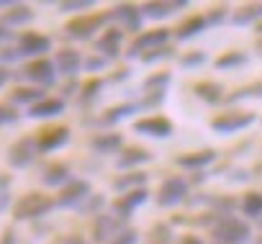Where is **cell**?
Masks as SVG:
<instances>
[{
	"label": "cell",
	"mask_w": 262,
	"mask_h": 244,
	"mask_svg": "<svg viewBox=\"0 0 262 244\" xmlns=\"http://www.w3.org/2000/svg\"><path fill=\"white\" fill-rule=\"evenodd\" d=\"M211 234H213V239L219 244H244L252 236V229H249L247 221H242L236 216H221L213 224Z\"/></svg>",
	"instance_id": "obj_1"
},
{
	"label": "cell",
	"mask_w": 262,
	"mask_h": 244,
	"mask_svg": "<svg viewBox=\"0 0 262 244\" xmlns=\"http://www.w3.org/2000/svg\"><path fill=\"white\" fill-rule=\"evenodd\" d=\"M52 208H54V201L49 195H44V193H29V195H24L13 206V218L16 221H34V218L47 216Z\"/></svg>",
	"instance_id": "obj_2"
},
{
	"label": "cell",
	"mask_w": 262,
	"mask_h": 244,
	"mask_svg": "<svg viewBox=\"0 0 262 244\" xmlns=\"http://www.w3.org/2000/svg\"><path fill=\"white\" fill-rule=\"evenodd\" d=\"M252 124H254V113L252 110H224V113H219L211 121V129L216 134H234V131H242V129H247Z\"/></svg>",
	"instance_id": "obj_3"
},
{
	"label": "cell",
	"mask_w": 262,
	"mask_h": 244,
	"mask_svg": "<svg viewBox=\"0 0 262 244\" xmlns=\"http://www.w3.org/2000/svg\"><path fill=\"white\" fill-rule=\"evenodd\" d=\"M108 21H111L108 13H85V16L72 18V21L64 26V31H67L72 39H90V36H93L95 31H100Z\"/></svg>",
	"instance_id": "obj_4"
},
{
	"label": "cell",
	"mask_w": 262,
	"mask_h": 244,
	"mask_svg": "<svg viewBox=\"0 0 262 244\" xmlns=\"http://www.w3.org/2000/svg\"><path fill=\"white\" fill-rule=\"evenodd\" d=\"M170 41V29H155V31H139L137 39L128 47V57H144L147 52L165 47Z\"/></svg>",
	"instance_id": "obj_5"
},
{
	"label": "cell",
	"mask_w": 262,
	"mask_h": 244,
	"mask_svg": "<svg viewBox=\"0 0 262 244\" xmlns=\"http://www.w3.org/2000/svg\"><path fill=\"white\" fill-rule=\"evenodd\" d=\"M36 152H39V144L34 137H21L11 149H8V165L16 167V170H24L29 167L34 160H36Z\"/></svg>",
	"instance_id": "obj_6"
},
{
	"label": "cell",
	"mask_w": 262,
	"mask_h": 244,
	"mask_svg": "<svg viewBox=\"0 0 262 244\" xmlns=\"http://www.w3.org/2000/svg\"><path fill=\"white\" fill-rule=\"evenodd\" d=\"M185 195H188V180H183V178H167V180H162V185L157 190V203L162 208H172L180 201H185Z\"/></svg>",
	"instance_id": "obj_7"
},
{
	"label": "cell",
	"mask_w": 262,
	"mask_h": 244,
	"mask_svg": "<svg viewBox=\"0 0 262 244\" xmlns=\"http://www.w3.org/2000/svg\"><path fill=\"white\" fill-rule=\"evenodd\" d=\"M134 131L137 134H144V137H155V139H165L175 131L172 121L165 118V116H147V118H139L134 121Z\"/></svg>",
	"instance_id": "obj_8"
},
{
	"label": "cell",
	"mask_w": 262,
	"mask_h": 244,
	"mask_svg": "<svg viewBox=\"0 0 262 244\" xmlns=\"http://www.w3.org/2000/svg\"><path fill=\"white\" fill-rule=\"evenodd\" d=\"M123 231V221L118 216H95L93 221V241L95 244H108L113 236H118Z\"/></svg>",
	"instance_id": "obj_9"
},
{
	"label": "cell",
	"mask_w": 262,
	"mask_h": 244,
	"mask_svg": "<svg viewBox=\"0 0 262 244\" xmlns=\"http://www.w3.org/2000/svg\"><path fill=\"white\" fill-rule=\"evenodd\" d=\"M88 198H90V183H85V180H70L62 188L57 203L64 206V208H80L82 201H88Z\"/></svg>",
	"instance_id": "obj_10"
},
{
	"label": "cell",
	"mask_w": 262,
	"mask_h": 244,
	"mask_svg": "<svg viewBox=\"0 0 262 244\" xmlns=\"http://www.w3.org/2000/svg\"><path fill=\"white\" fill-rule=\"evenodd\" d=\"M149 198V190L147 188H139V190H128V193H123L118 201H113V211H116V216L121 218V221H126L131 213H134L144 201Z\"/></svg>",
	"instance_id": "obj_11"
},
{
	"label": "cell",
	"mask_w": 262,
	"mask_h": 244,
	"mask_svg": "<svg viewBox=\"0 0 262 244\" xmlns=\"http://www.w3.org/2000/svg\"><path fill=\"white\" fill-rule=\"evenodd\" d=\"M24 72H26V77H29L31 82H39L41 87H52V85H54V77H57L54 64H52L49 59H34Z\"/></svg>",
	"instance_id": "obj_12"
},
{
	"label": "cell",
	"mask_w": 262,
	"mask_h": 244,
	"mask_svg": "<svg viewBox=\"0 0 262 244\" xmlns=\"http://www.w3.org/2000/svg\"><path fill=\"white\" fill-rule=\"evenodd\" d=\"M49 47H52L49 36H44V34H34V31L24 34L21 41H18V52H21V57H41L44 52H49Z\"/></svg>",
	"instance_id": "obj_13"
},
{
	"label": "cell",
	"mask_w": 262,
	"mask_h": 244,
	"mask_svg": "<svg viewBox=\"0 0 262 244\" xmlns=\"http://www.w3.org/2000/svg\"><path fill=\"white\" fill-rule=\"evenodd\" d=\"M67 142H70V129H64V126L47 129V131H41V137L36 139L41 154H47V152H57V149H62Z\"/></svg>",
	"instance_id": "obj_14"
},
{
	"label": "cell",
	"mask_w": 262,
	"mask_h": 244,
	"mask_svg": "<svg viewBox=\"0 0 262 244\" xmlns=\"http://www.w3.org/2000/svg\"><path fill=\"white\" fill-rule=\"evenodd\" d=\"M108 16L116 18V21H121L126 31H137L139 34V29H142V11L137 6H126V3L123 6H116Z\"/></svg>",
	"instance_id": "obj_15"
},
{
	"label": "cell",
	"mask_w": 262,
	"mask_h": 244,
	"mask_svg": "<svg viewBox=\"0 0 262 244\" xmlns=\"http://www.w3.org/2000/svg\"><path fill=\"white\" fill-rule=\"evenodd\" d=\"M80 67H82V57H80V52H75V49H62V52H57L54 70H57L59 75L75 77V75L80 72Z\"/></svg>",
	"instance_id": "obj_16"
},
{
	"label": "cell",
	"mask_w": 262,
	"mask_h": 244,
	"mask_svg": "<svg viewBox=\"0 0 262 244\" xmlns=\"http://www.w3.org/2000/svg\"><path fill=\"white\" fill-rule=\"evenodd\" d=\"M178 8H188V3L185 0H178V3H160V0H155V3L142 6L139 11H142V16H147L152 21H160V18H170Z\"/></svg>",
	"instance_id": "obj_17"
},
{
	"label": "cell",
	"mask_w": 262,
	"mask_h": 244,
	"mask_svg": "<svg viewBox=\"0 0 262 244\" xmlns=\"http://www.w3.org/2000/svg\"><path fill=\"white\" fill-rule=\"evenodd\" d=\"M64 110V100L62 98H41L39 103L29 105V116L31 118H54Z\"/></svg>",
	"instance_id": "obj_18"
},
{
	"label": "cell",
	"mask_w": 262,
	"mask_h": 244,
	"mask_svg": "<svg viewBox=\"0 0 262 244\" xmlns=\"http://www.w3.org/2000/svg\"><path fill=\"white\" fill-rule=\"evenodd\" d=\"M90 147H93V152H98V154H116V152L123 147V137L116 134V131L98 134V137L90 139Z\"/></svg>",
	"instance_id": "obj_19"
},
{
	"label": "cell",
	"mask_w": 262,
	"mask_h": 244,
	"mask_svg": "<svg viewBox=\"0 0 262 244\" xmlns=\"http://www.w3.org/2000/svg\"><path fill=\"white\" fill-rule=\"evenodd\" d=\"M121 39H123V31H118V29H108L98 41H95V47H98V52L103 54V57H118V52H121Z\"/></svg>",
	"instance_id": "obj_20"
},
{
	"label": "cell",
	"mask_w": 262,
	"mask_h": 244,
	"mask_svg": "<svg viewBox=\"0 0 262 244\" xmlns=\"http://www.w3.org/2000/svg\"><path fill=\"white\" fill-rule=\"evenodd\" d=\"M147 162H152V154H149L147 149H139V147H131V149H126V152L116 160L118 170H134V167L147 165Z\"/></svg>",
	"instance_id": "obj_21"
},
{
	"label": "cell",
	"mask_w": 262,
	"mask_h": 244,
	"mask_svg": "<svg viewBox=\"0 0 262 244\" xmlns=\"http://www.w3.org/2000/svg\"><path fill=\"white\" fill-rule=\"evenodd\" d=\"M31 18H34V11H31L29 6H24V3H13V6L3 13L0 24L8 29V26H24V24H29Z\"/></svg>",
	"instance_id": "obj_22"
},
{
	"label": "cell",
	"mask_w": 262,
	"mask_h": 244,
	"mask_svg": "<svg viewBox=\"0 0 262 244\" xmlns=\"http://www.w3.org/2000/svg\"><path fill=\"white\" fill-rule=\"evenodd\" d=\"M216 160V152L213 149H201V152H188V154H180L178 157V165L180 167H188V170H198V167H206Z\"/></svg>",
	"instance_id": "obj_23"
},
{
	"label": "cell",
	"mask_w": 262,
	"mask_h": 244,
	"mask_svg": "<svg viewBox=\"0 0 262 244\" xmlns=\"http://www.w3.org/2000/svg\"><path fill=\"white\" fill-rule=\"evenodd\" d=\"M41 183H44V185H49V188L67 185V183H70V167H67V165H62V162L49 165V167L41 172Z\"/></svg>",
	"instance_id": "obj_24"
},
{
	"label": "cell",
	"mask_w": 262,
	"mask_h": 244,
	"mask_svg": "<svg viewBox=\"0 0 262 244\" xmlns=\"http://www.w3.org/2000/svg\"><path fill=\"white\" fill-rule=\"evenodd\" d=\"M259 18H262V3H247V6H242L239 11L231 13V21H234L236 26H249V24H254V21H259Z\"/></svg>",
	"instance_id": "obj_25"
},
{
	"label": "cell",
	"mask_w": 262,
	"mask_h": 244,
	"mask_svg": "<svg viewBox=\"0 0 262 244\" xmlns=\"http://www.w3.org/2000/svg\"><path fill=\"white\" fill-rule=\"evenodd\" d=\"M203 29H206V16H193V18H188L185 24H180V26H178L175 39H178V41H188V39L198 36Z\"/></svg>",
	"instance_id": "obj_26"
},
{
	"label": "cell",
	"mask_w": 262,
	"mask_h": 244,
	"mask_svg": "<svg viewBox=\"0 0 262 244\" xmlns=\"http://www.w3.org/2000/svg\"><path fill=\"white\" fill-rule=\"evenodd\" d=\"M193 93L201 98V100H206V103H219V100H224V87L219 85V82H198L195 87H193Z\"/></svg>",
	"instance_id": "obj_27"
},
{
	"label": "cell",
	"mask_w": 262,
	"mask_h": 244,
	"mask_svg": "<svg viewBox=\"0 0 262 244\" xmlns=\"http://www.w3.org/2000/svg\"><path fill=\"white\" fill-rule=\"evenodd\" d=\"M144 183H147V175H144V172H131V175L116 178V180H113V188L128 193V190H139V188H144Z\"/></svg>",
	"instance_id": "obj_28"
},
{
	"label": "cell",
	"mask_w": 262,
	"mask_h": 244,
	"mask_svg": "<svg viewBox=\"0 0 262 244\" xmlns=\"http://www.w3.org/2000/svg\"><path fill=\"white\" fill-rule=\"evenodd\" d=\"M242 213L249 216V218H259L262 216V193L252 190L242 198Z\"/></svg>",
	"instance_id": "obj_29"
},
{
	"label": "cell",
	"mask_w": 262,
	"mask_h": 244,
	"mask_svg": "<svg viewBox=\"0 0 262 244\" xmlns=\"http://www.w3.org/2000/svg\"><path fill=\"white\" fill-rule=\"evenodd\" d=\"M249 62V57L244 52H226L216 59V67L219 70H234V67H244Z\"/></svg>",
	"instance_id": "obj_30"
},
{
	"label": "cell",
	"mask_w": 262,
	"mask_h": 244,
	"mask_svg": "<svg viewBox=\"0 0 262 244\" xmlns=\"http://www.w3.org/2000/svg\"><path fill=\"white\" fill-rule=\"evenodd\" d=\"M137 108H139V105H134V103H126V105H116V108L105 110V116L100 118V124H103V126H111V124H116V121L126 118L128 113H134Z\"/></svg>",
	"instance_id": "obj_31"
},
{
	"label": "cell",
	"mask_w": 262,
	"mask_h": 244,
	"mask_svg": "<svg viewBox=\"0 0 262 244\" xmlns=\"http://www.w3.org/2000/svg\"><path fill=\"white\" fill-rule=\"evenodd\" d=\"M13 103H29V105H34V103H39L41 98H44V90H39V87H18V90H13Z\"/></svg>",
	"instance_id": "obj_32"
},
{
	"label": "cell",
	"mask_w": 262,
	"mask_h": 244,
	"mask_svg": "<svg viewBox=\"0 0 262 244\" xmlns=\"http://www.w3.org/2000/svg\"><path fill=\"white\" fill-rule=\"evenodd\" d=\"M147 244H172V229L167 224H155Z\"/></svg>",
	"instance_id": "obj_33"
},
{
	"label": "cell",
	"mask_w": 262,
	"mask_h": 244,
	"mask_svg": "<svg viewBox=\"0 0 262 244\" xmlns=\"http://www.w3.org/2000/svg\"><path fill=\"white\" fill-rule=\"evenodd\" d=\"M172 75L170 72H160V75H152L147 82H144V90L147 93H165V87L170 85Z\"/></svg>",
	"instance_id": "obj_34"
},
{
	"label": "cell",
	"mask_w": 262,
	"mask_h": 244,
	"mask_svg": "<svg viewBox=\"0 0 262 244\" xmlns=\"http://www.w3.org/2000/svg\"><path fill=\"white\" fill-rule=\"evenodd\" d=\"M93 0H64L59 3V11L62 13H80V11H93Z\"/></svg>",
	"instance_id": "obj_35"
},
{
	"label": "cell",
	"mask_w": 262,
	"mask_h": 244,
	"mask_svg": "<svg viewBox=\"0 0 262 244\" xmlns=\"http://www.w3.org/2000/svg\"><path fill=\"white\" fill-rule=\"evenodd\" d=\"M244 98H262V82L249 85V87H242V90H236L234 95H229L226 100H229V103H236V100H244Z\"/></svg>",
	"instance_id": "obj_36"
},
{
	"label": "cell",
	"mask_w": 262,
	"mask_h": 244,
	"mask_svg": "<svg viewBox=\"0 0 262 244\" xmlns=\"http://www.w3.org/2000/svg\"><path fill=\"white\" fill-rule=\"evenodd\" d=\"M172 54H175V49H170V47L165 44V47H157V49L147 52V54L142 57V62H144V64H152V62H160V59H170Z\"/></svg>",
	"instance_id": "obj_37"
},
{
	"label": "cell",
	"mask_w": 262,
	"mask_h": 244,
	"mask_svg": "<svg viewBox=\"0 0 262 244\" xmlns=\"http://www.w3.org/2000/svg\"><path fill=\"white\" fill-rule=\"evenodd\" d=\"M11 203V178L0 175V213H3Z\"/></svg>",
	"instance_id": "obj_38"
},
{
	"label": "cell",
	"mask_w": 262,
	"mask_h": 244,
	"mask_svg": "<svg viewBox=\"0 0 262 244\" xmlns=\"http://www.w3.org/2000/svg\"><path fill=\"white\" fill-rule=\"evenodd\" d=\"M137 239H139V234H137V229H123L118 236H113L108 244H137Z\"/></svg>",
	"instance_id": "obj_39"
},
{
	"label": "cell",
	"mask_w": 262,
	"mask_h": 244,
	"mask_svg": "<svg viewBox=\"0 0 262 244\" xmlns=\"http://www.w3.org/2000/svg\"><path fill=\"white\" fill-rule=\"evenodd\" d=\"M203 62H206V54H203V52H190V54L180 57V64H183L185 70H190V67H201Z\"/></svg>",
	"instance_id": "obj_40"
},
{
	"label": "cell",
	"mask_w": 262,
	"mask_h": 244,
	"mask_svg": "<svg viewBox=\"0 0 262 244\" xmlns=\"http://www.w3.org/2000/svg\"><path fill=\"white\" fill-rule=\"evenodd\" d=\"M18 121V113L8 105H0V126H6V124H16Z\"/></svg>",
	"instance_id": "obj_41"
},
{
	"label": "cell",
	"mask_w": 262,
	"mask_h": 244,
	"mask_svg": "<svg viewBox=\"0 0 262 244\" xmlns=\"http://www.w3.org/2000/svg\"><path fill=\"white\" fill-rule=\"evenodd\" d=\"M100 87H103V82H100V80H90V82L82 87V100H90V98H95Z\"/></svg>",
	"instance_id": "obj_42"
},
{
	"label": "cell",
	"mask_w": 262,
	"mask_h": 244,
	"mask_svg": "<svg viewBox=\"0 0 262 244\" xmlns=\"http://www.w3.org/2000/svg\"><path fill=\"white\" fill-rule=\"evenodd\" d=\"M100 206H103V195H93V198H88L85 206H80V211H82V213H93V211H98Z\"/></svg>",
	"instance_id": "obj_43"
},
{
	"label": "cell",
	"mask_w": 262,
	"mask_h": 244,
	"mask_svg": "<svg viewBox=\"0 0 262 244\" xmlns=\"http://www.w3.org/2000/svg\"><path fill=\"white\" fill-rule=\"evenodd\" d=\"M224 16H226V8H224V6L213 8V11L206 16V26H208V24H221V18H224Z\"/></svg>",
	"instance_id": "obj_44"
},
{
	"label": "cell",
	"mask_w": 262,
	"mask_h": 244,
	"mask_svg": "<svg viewBox=\"0 0 262 244\" xmlns=\"http://www.w3.org/2000/svg\"><path fill=\"white\" fill-rule=\"evenodd\" d=\"M21 57L18 49H3V54H0V62H16Z\"/></svg>",
	"instance_id": "obj_45"
},
{
	"label": "cell",
	"mask_w": 262,
	"mask_h": 244,
	"mask_svg": "<svg viewBox=\"0 0 262 244\" xmlns=\"http://www.w3.org/2000/svg\"><path fill=\"white\" fill-rule=\"evenodd\" d=\"M105 64V59H98V57H90V59H85V67L88 70H100Z\"/></svg>",
	"instance_id": "obj_46"
},
{
	"label": "cell",
	"mask_w": 262,
	"mask_h": 244,
	"mask_svg": "<svg viewBox=\"0 0 262 244\" xmlns=\"http://www.w3.org/2000/svg\"><path fill=\"white\" fill-rule=\"evenodd\" d=\"M0 244H16V234H13L11 229H6L3 236H0Z\"/></svg>",
	"instance_id": "obj_47"
},
{
	"label": "cell",
	"mask_w": 262,
	"mask_h": 244,
	"mask_svg": "<svg viewBox=\"0 0 262 244\" xmlns=\"http://www.w3.org/2000/svg\"><path fill=\"white\" fill-rule=\"evenodd\" d=\"M64 244H88L85 241V236H80V234H72V236H67V241Z\"/></svg>",
	"instance_id": "obj_48"
},
{
	"label": "cell",
	"mask_w": 262,
	"mask_h": 244,
	"mask_svg": "<svg viewBox=\"0 0 262 244\" xmlns=\"http://www.w3.org/2000/svg\"><path fill=\"white\" fill-rule=\"evenodd\" d=\"M180 244H203V241H201V236L188 234V236H183V239H180Z\"/></svg>",
	"instance_id": "obj_49"
},
{
	"label": "cell",
	"mask_w": 262,
	"mask_h": 244,
	"mask_svg": "<svg viewBox=\"0 0 262 244\" xmlns=\"http://www.w3.org/2000/svg\"><path fill=\"white\" fill-rule=\"evenodd\" d=\"M6 82H8V72H6V70H0V87H3Z\"/></svg>",
	"instance_id": "obj_50"
},
{
	"label": "cell",
	"mask_w": 262,
	"mask_h": 244,
	"mask_svg": "<svg viewBox=\"0 0 262 244\" xmlns=\"http://www.w3.org/2000/svg\"><path fill=\"white\" fill-rule=\"evenodd\" d=\"M8 36H11V31H8L3 24H0V39H8Z\"/></svg>",
	"instance_id": "obj_51"
},
{
	"label": "cell",
	"mask_w": 262,
	"mask_h": 244,
	"mask_svg": "<svg viewBox=\"0 0 262 244\" xmlns=\"http://www.w3.org/2000/svg\"><path fill=\"white\" fill-rule=\"evenodd\" d=\"M254 49H257V57H262V36L257 39V44H254Z\"/></svg>",
	"instance_id": "obj_52"
},
{
	"label": "cell",
	"mask_w": 262,
	"mask_h": 244,
	"mask_svg": "<svg viewBox=\"0 0 262 244\" xmlns=\"http://www.w3.org/2000/svg\"><path fill=\"white\" fill-rule=\"evenodd\" d=\"M11 6H13V0H0V8H6V11H8Z\"/></svg>",
	"instance_id": "obj_53"
},
{
	"label": "cell",
	"mask_w": 262,
	"mask_h": 244,
	"mask_svg": "<svg viewBox=\"0 0 262 244\" xmlns=\"http://www.w3.org/2000/svg\"><path fill=\"white\" fill-rule=\"evenodd\" d=\"M257 34H259V36H262V24H259V26H257Z\"/></svg>",
	"instance_id": "obj_54"
}]
</instances>
